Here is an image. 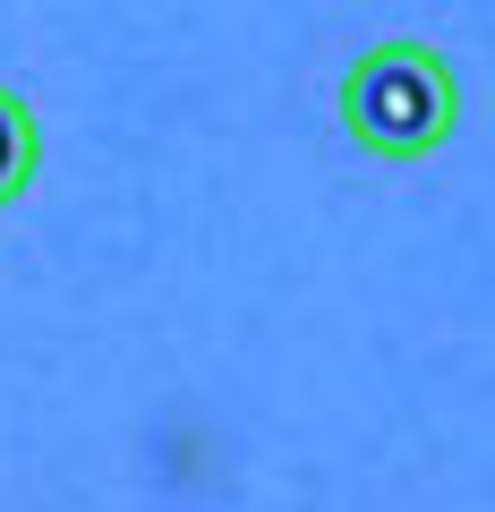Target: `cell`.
I'll list each match as a JSON object with an SVG mask.
<instances>
[{"label": "cell", "mask_w": 495, "mask_h": 512, "mask_svg": "<svg viewBox=\"0 0 495 512\" xmlns=\"http://www.w3.org/2000/svg\"><path fill=\"white\" fill-rule=\"evenodd\" d=\"M35 171H43V120L18 86H0V214L35 188Z\"/></svg>", "instance_id": "7a4b0ae2"}, {"label": "cell", "mask_w": 495, "mask_h": 512, "mask_svg": "<svg viewBox=\"0 0 495 512\" xmlns=\"http://www.w3.org/2000/svg\"><path fill=\"white\" fill-rule=\"evenodd\" d=\"M333 111H342L359 154H376V163H427L436 146H453V128H461V77L436 43L385 35L342 69Z\"/></svg>", "instance_id": "6da1fadb"}]
</instances>
